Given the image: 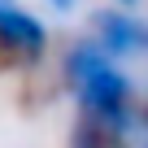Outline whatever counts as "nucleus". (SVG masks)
<instances>
[{
	"label": "nucleus",
	"mask_w": 148,
	"mask_h": 148,
	"mask_svg": "<svg viewBox=\"0 0 148 148\" xmlns=\"http://www.w3.org/2000/svg\"><path fill=\"white\" fill-rule=\"evenodd\" d=\"M61 83H65V92L74 96L79 113L100 118V122H113V126H122V131H135V126H139L135 83L126 79V70H122L105 48H96L92 39H70V44H65Z\"/></svg>",
	"instance_id": "nucleus-1"
},
{
	"label": "nucleus",
	"mask_w": 148,
	"mask_h": 148,
	"mask_svg": "<svg viewBox=\"0 0 148 148\" xmlns=\"http://www.w3.org/2000/svg\"><path fill=\"white\" fill-rule=\"evenodd\" d=\"M96 48H105L118 65L122 61H148V18L135 9H96L92 13V35Z\"/></svg>",
	"instance_id": "nucleus-2"
},
{
	"label": "nucleus",
	"mask_w": 148,
	"mask_h": 148,
	"mask_svg": "<svg viewBox=\"0 0 148 148\" xmlns=\"http://www.w3.org/2000/svg\"><path fill=\"white\" fill-rule=\"evenodd\" d=\"M0 44H5V52L18 61V70H22V65L31 70V65L44 61L52 35H48L44 18L31 13L22 0H0Z\"/></svg>",
	"instance_id": "nucleus-3"
},
{
	"label": "nucleus",
	"mask_w": 148,
	"mask_h": 148,
	"mask_svg": "<svg viewBox=\"0 0 148 148\" xmlns=\"http://www.w3.org/2000/svg\"><path fill=\"white\" fill-rule=\"evenodd\" d=\"M65 148H131V131L100 122V118H87V113H74Z\"/></svg>",
	"instance_id": "nucleus-4"
},
{
	"label": "nucleus",
	"mask_w": 148,
	"mask_h": 148,
	"mask_svg": "<svg viewBox=\"0 0 148 148\" xmlns=\"http://www.w3.org/2000/svg\"><path fill=\"white\" fill-rule=\"evenodd\" d=\"M44 5H48V9L57 13V18H70L74 9H79V5H83V0H44Z\"/></svg>",
	"instance_id": "nucleus-5"
},
{
	"label": "nucleus",
	"mask_w": 148,
	"mask_h": 148,
	"mask_svg": "<svg viewBox=\"0 0 148 148\" xmlns=\"http://www.w3.org/2000/svg\"><path fill=\"white\" fill-rule=\"evenodd\" d=\"M9 70H18V61L5 52V44H0V74H9Z\"/></svg>",
	"instance_id": "nucleus-6"
},
{
	"label": "nucleus",
	"mask_w": 148,
	"mask_h": 148,
	"mask_svg": "<svg viewBox=\"0 0 148 148\" xmlns=\"http://www.w3.org/2000/svg\"><path fill=\"white\" fill-rule=\"evenodd\" d=\"M139 131H144V135H148V100H144V105H139Z\"/></svg>",
	"instance_id": "nucleus-7"
},
{
	"label": "nucleus",
	"mask_w": 148,
	"mask_h": 148,
	"mask_svg": "<svg viewBox=\"0 0 148 148\" xmlns=\"http://www.w3.org/2000/svg\"><path fill=\"white\" fill-rule=\"evenodd\" d=\"M113 5H118V9H135V5H139V0H113Z\"/></svg>",
	"instance_id": "nucleus-8"
}]
</instances>
